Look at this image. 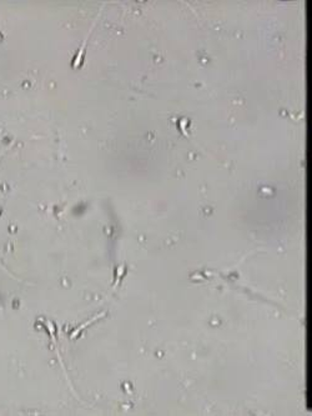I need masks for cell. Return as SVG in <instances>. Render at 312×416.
I'll return each instance as SVG.
<instances>
[{
	"label": "cell",
	"mask_w": 312,
	"mask_h": 416,
	"mask_svg": "<svg viewBox=\"0 0 312 416\" xmlns=\"http://www.w3.org/2000/svg\"><path fill=\"white\" fill-rule=\"evenodd\" d=\"M1 157H3V154H0V159H1Z\"/></svg>",
	"instance_id": "cell-1"
}]
</instances>
